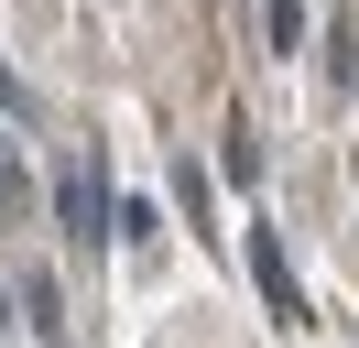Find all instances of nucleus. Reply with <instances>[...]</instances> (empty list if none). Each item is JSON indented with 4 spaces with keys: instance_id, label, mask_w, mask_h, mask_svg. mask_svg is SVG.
Returning <instances> with one entry per match:
<instances>
[{
    "instance_id": "2",
    "label": "nucleus",
    "mask_w": 359,
    "mask_h": 348,
    "mask_svg": "<svg viewBox=\"0 0 359 348\" xmlns=\"http://www.w3.org/2000/svg\"><path fill=\"white\" fill-rule=\"evenodd\" d=\"M250 283H262V304H272V316H305V304H294V261H283V239H272V229H250Z\"/></svg>"
},
{
    "instance_id": "3",
    "label": "nucleus",
    "mask_w": 359,
    "mask_h": 348,
    "mask_svg": "<svg viewBox=\"0 0 359 348\" xmlns=\"http://www.w3.org/2000/svg\"><path fill=\"white\" fill-rule=\"evenodd\" d=\"M120 239H131V250H142V261H153V250H163V207H153V196H120Z\"/></svg>"
},
{
    "instance_id": "4",
    "label": "nucleus",
    "mask_w": 359,
    "mask_h": 348,
    "mask_svg": "<svg viewBox=\"0 0 359 348\" xmlns=\"http://www.w3.org/2000/svg\"><path fill=\"white\" fill-rule=\"evenodd\" d=\"M305 33H316L305 0H272V55H305Z\"/></svg>"
},
{
    "instance_id": "1",
    "label": "nucleus",
    "mask_w": 359,
    "mask_h": 348,
    "mask_svg": "<svg viewBox=\"0 0 359 348\" xmlns=\"http://www.w3.org/2000/svg\"><path fill=\"white\" fill-rule=\"evenodd\" d=\"M55 196H66V229H76V239H109V229H120V207H109V185H98V163H66V185H55Z\"/></svg>"
}]
</instances>
